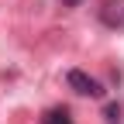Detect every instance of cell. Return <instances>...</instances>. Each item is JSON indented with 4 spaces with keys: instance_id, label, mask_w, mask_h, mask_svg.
Returning <instances> with one entry per match:
<instances>
[{
    "instance_id": "4",
    "label": "cell",
    "mask_w": 124,
    "mask_h": 124,
    "mask_svg": "<svg viewBox=\"0 0 124 124\" xmlns=\"http://www.w3.org/2000/svg\"><path fill=\"white\" fill-rule=\"evenodd\" d=\"M103 117H107V124H121V103H110L103 110Z\"/></svg>"
},
{
    "instance_id": "3",
    "label": "cell",
    "mask_w": 124,
    "mask_h": 124,
    "mask_svg": "<svg viewBox=\"0 0 124 124\" xmlns=\"http://www.w3.org/2000/svg\"><path fill=\"white\" fill-rule=\"evenodd\" d=\"M41 124H72V114L66 110V107H52V110L41 117Z\"/></svg>"
},
{
    "instance_id": "5",
    "label": "cell",
    "mask_w": 124,
    "mask_h": 124,
    "mask_svg": "<svg viewBox=\"0 0 124 124\" xmlns=\"http://www.w3.org/2000/svg\"><path fill=\"white\" fill-rule=\"evenodd\" d=\"M83 0H62V7H79Z\"/></svg>"
},
{
    "instance_id": "2",
    "label": "cell",
    "mask_w": 124,
    "mask_h": 124,
    "mask_svg": "<svg viewBox=\"0 0 124 124\" xmlns=\"http://www.w3.org/2000/svg\"><path fill=\"white\" fill-rule=\"evenodd\" d=\"M97 17L103 28L110 31H124V0H103L97 7Z\"/></svg>"
},
{
    "instance_id": "1",
    "label": "cell",
    "mask_w": 124,
    "mask_h": 124,
    "mask_svg": "<svg viewBox=\"0 0 124 124\" xmlns=\"http://www.w3.org/2000/svg\"><path fill=\"white\" fill-rule=\"evenodd\" d=\"M66 83H69V90H76L79 97H93V100H100L103 97V83L100 79H93L90 72H83V69H69L66 72Z\"/></svg>"
}]
</instances>
